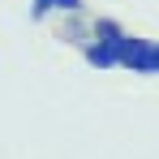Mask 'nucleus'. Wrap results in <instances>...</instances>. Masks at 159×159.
<instances>
[{
  "mask_svg": "<svg viewBox=\"0 0 159 159\" xmlns=\"http://www.w3.org/2000/svg\"><path fill=\"white\" fill-rule=\"evenodd\" d=\"M116 69H129V73H159V43L138 39V34H120V43H116Z\"/></svg>",
  "mask_w": 159,
  "mask_h": 159,
  "instance_id": "1",
  "label": "nucleus"
},
{
  "mask_svg": "<svg viewBox=\"0 0 159 159\" xmlns=\"http://www.w3.org/2000/svg\"><path fill=\"white\" fill-rule=\"evenodd\" d=\"M86 0H30V22H43L48 13H82Z\"/></svg>",
  "mask_w": 159,
  "mask_h": 159,
  "instance_id": "3",
  "label": "nucleus"
},
{
  "mask_svg": "<svg viewBox=\"0 0 159 159\" xmlns=\"http://www.w3.org/2000/svg\"><path fill=\"white\" fill-rule=\"evenodd\" d=\"M125 30L116 26L112 17H99L95 22V43H86V60L95 69H116V43H120Z\"/></svg>",
  "mask_w": 159,
  "mask_h": 159,
  "instance_id": "2",
  "label": "nucleus"
}]
</instances>
